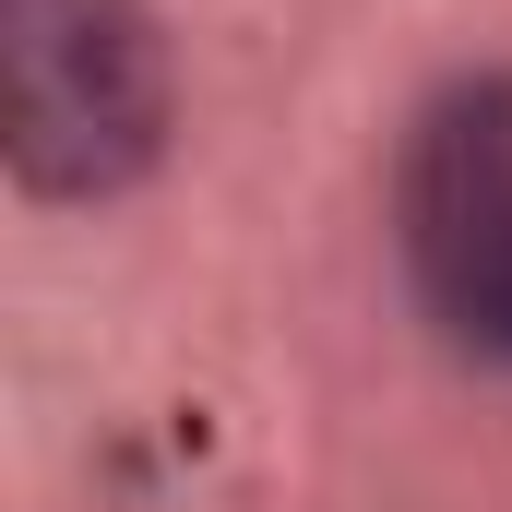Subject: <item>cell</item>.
Wrapping results in <instances>:
<instances>
[{
	"instance_id": "6da1fadb",
	"label": "cell",
	"mask_w": 512,
	"mask_h": 512,
	"mask_svg": "<svg viewBox=\"0 0 512 512\" xmlns=\"http://www.w3.org/2000/svg\"><path fill=\"white\" fill-rule=\"evenodd\" d=\"M0 143L36 203H108L167 155V48L131 0H0Z\"/></svg>"
},
{
	"instance_id": "7a4b0ae2",
	"label": "cell",
	"mask_w": 512,
	"mask_h": 512,
	"mask_svg": "<svg viewBox=\"0 0 512 512\" xmlns=\"http://www.w3.org/2000/svg\"><path fill=\"white\" fill-rule=\"evenodd\" d=\"M393 239L429 322L465 358L512 370V72H465L417 108L393 167Z\"/></svg>"
}]
</instances>
